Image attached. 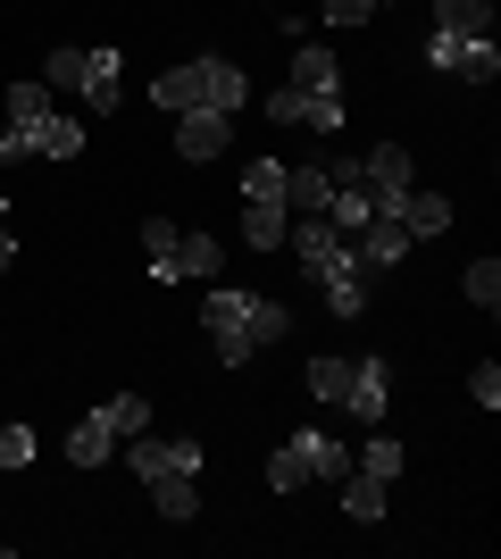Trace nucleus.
I'll list each match as a JSON object with an SVG mask.
<instances>
[{"label": "nucleus", "instance_id": "nucleus-1", "mask_svg": "<svg viewBox=\"0 0 501 559\" xmlns=\"http://www.w3.org/2000/svg\"><path fill=\"white\" fill-rule=\"evenodd\" d=\"M151 100H159L167 117L176 109H226L235 117L242 100H251V75H242L235 59H192V68H167L159 84H151Z\"/></svg>", "mask_w": 501, "mask_h": 559}, {"label": "nucleus", "instance_id": "nucleus-2", "mask_svg": "<svg viewBox=\"0 0 501 559\" xmlns=\"http://www.w3.org/2000/svg\"><path fill=\"white\" fill-rule=\"evenodd\" d=\"M351 476V443H334V435H293L276 460H267V485L276 492H301V485H343Z\"/></svg>", "mask_w": 501, "mask_h": 559}, {"label": "nucleus", "instance_id": "nucleus-3", "mask_svg": "<svg viewBox=\"0 0 501 559\" xmlns=\"http://www.w3.org/2000/svg\"><path fill=\"white\" fill-rule=\"evenodd\" d=\"M201 326L217 343V368H251V293L242 284H210V301H201Z\"/></svg>", "mask_w": 501, "mask_h": 559}, {"label": "nucleus", "instance_id": "nucleus-4", "mask_svg": "<svg viewBox=\"0 0 501 559\" xmlns=\"http://www.w3.org/2000/svg\"><path fill=\"white\" fill-rule=\"evenodd\" d=\"M126 467H134V476H143V485H167V476H201V443H184V435H176V443H151V435H126Z\"/></svg>", "mask_w": 501, "mask_h": 559}, {"label": "nucleus", "instance_id": "nucleus-5", "mask_svg": "<svg viewBox=\"0 0 501 559\" xmlns=\"http://www.w3.org/2000/svg\"><path fill=\"white\" fill-rule=\"evenodd\" d=\"M359 185L377 192V210H402L409 192H418V176H409V151H402V142H377V151L359 159Z\"/></svg>", "mask_w": 501, "mask_h": 559}, {"label": "nucleus", "instance_id": "nucleus-6", "mask_svg": "<svg viewBox=\"0 0 501 559\" xmlns=\"http://www.w3.org/2000/svg\"><path fill=\"white\" fill-rule=\"evenodd\" d=\"M427 68L460 75V84H493V75H501V50H493V34H485V43H443V34H434V43H427Z\"/></svg>", "mask_w": 501, "mask_h": 559}, {"label": "nucleus", "instance_id": "nucleus-7", "mask_svg": "<svg viewBox=\"0 0 501 559\" xmlns=\"http://www.w3.org/2000/svg\"><path fill=\"white\" fill-rule=\"evenodd\" d=\"M351 251L368 259V276H377V267H402V259H409V226H402V210H377L368 226L351 234Z\"/></svg>", "mask_w": 501, "mask_h": 559}, {"label": "nucleus", "instance_id": "nucleus-8", "mask_svg": "<svg viewBox=\"0 0 501 559\" xmlns=\"http://www.w3.org/2000/svg\"><path fill=\"white\" fill-rule=\"evenodd\" d=\"M285 242H293V259H301L310 276H326L334 259H343V242H351V234L334 226V217H293V226H285Z\"/></svg>", "mask_w": 501, "mask_h": 559}, {"label": "nucleus", "instance_id": "nucleus-9", "mask_svg": "<svg viewBox=\"0 0 501 559\" xmlns=\"http://www.w3.org/2000/svg\"><path fill=\"white\" fill-rule=\"evenodd\" d=\"M318 293H326V309H334V318H359V309H368V259H359L351 242H343V259H334L326 276H318Z\"/></svg>", "mask_w": 501, "mask_h": 559}, {"label": "nucleus", "instance_id": "nucleus-10", "mask_svg": "<svg viewBox=\"0 0 501 559\" xmlns=\"http://www.w3.org/2000/svg\"><path fill=\"white\" fill-rule=\"evenodd\" d=\"M359 426H384V409H393V368L384 359H351V401H343Z\"/></svg>", "mask_w": 501, "mask_h": 559}, {"label": "nucleus", "instance_id": "nucleus-11", "mask_svg": "<svg viewBox=\"0 0 501 559\" xmlns=\"http://www.w3.org/2000/svg\"><path fill=\"white\" fill-rule=\"evenodd\" d=\"M118 68H126L118 50H84V68H75V93H84V109H93V117H109V109L126 100Z\"/></svg>", "mask_w": 501, "mask_h": 559}, {"label": "nucleus", "instance_id": "nucleus-12", "mask_svg": "<svg viewBox=\"0 0 501 559\" xmlns=\"http://www.w3.org/2000/svg\"><path fill=\"white\" fill-rule=\"evenodd\" d=\"M226 134H235L226 109H176V151H184V159H217Z\"/></svg>", "mask_w": 501, "mask_h": 559}, {"label": "nucleus", "instance_id": "nucleus-13", "mask_svg": "<svg viewBox=\"0 0 501 559\" xmlns=\"http://www.w3.org/2000/svg\"><path fill=\"white\" fill-rule=\"evenodd\" d=\"M434 34L443 43H485L493 34V0H434Z\"/></svg>", "mask_w": 501, "mask_h": 559}, {"label": "nucleus", "instance_id": "nucleus-14", "mask_svg": "<svg viewBox=\"0 0 501 559\" xmlns=\"http://www.w3.org/2000/svg\"><path fill=\"white\" fill-rule=\"evenodd\" d=\"M17 134H25V159H75V151H84V126L59 117V109H50L43 126H17Z\"/></svg>", "mask_w": 501, "mask_h": 559}, {"label": "nucleus", "instance_id": "nucleus-15", "mask_svg": "<svg viewBox=\"0 0 501 559\" xmlns=\"http://www.w3.org/2000/svg\"><path fill=\"white\" fill-rule=\"evenodd\" d=\"M109 451H118V426L100 418V409H84V418L68 426V460H75V467H100Z\"/></svg>", "mask_w": 501, "mask_h": 559}, {"label": "nucleus", "instance_id": "nucleus-16", "mask_svg": "<svg viewBox=\"0 0 501 559\" xmlns=\"http://www.w3.org/2000/svg\"><path fill=\"white\" fill-rule=\"evenodd\" d=\"M285 226H293L285 201H251V210H242V242H251V251H285Z\"/></svg>", "mask_w": 501, "mask_h": 559}, {"label": "nucleus", "instance_id": "nucleus-17", "mask_svg": "<svg viewBox=\"0 0 501 559\" xmlns=\"http://www.w3.org/2000/svg\"><path fill=\"white\" fill-rule=\"evenodd\" d=\"M334 75H343V68H334V50H326V43H301V50H293V75H285V84H301V93H343Z\"/></svg>", "mask_w": 501, "mask_h": 559}, {"label": "nucleus", "instance_id": "nucleus-18", "mask_svg": "<svg viewBox=\"0 0 501 559\" xmlns=\"http://www.w3.org/2000/svg\"><path fill=\"white\" fill-rule=\"evenodd\" d=\"M402 226H409V242L452 234V201H443V192H409V201H402Z\"/></svg>", "mask_w": 501, "mask_h": 559}, {"label": "nucleus", "instance_id": "nucleus-19", "mask_svg": "<svg viewBox=\"0 0 501 559\" xmlns=\"http://www.w3.org/2000/svg\"><path fill=\"white\" fill-rule=\"evenodd\" d=\"M384 501H393V485H377V476H343V518H359V526H377L384 518Z\"/></svg>", "mask_w": 501, "mask_h": 559}, {"label": "nucleus", "instance_id": "nucleus-20", "mask_svg": "<svg viewBox=\"0 0 501 559\" xmlns=\"http://www.w3.org/2000/svg\"><path fill=\"white\" fill-rule=\"evenodd\" d=\"M176 276H217V234H201V226L176 234Z\"/></svg>", "mask_w": 501, "mask_h": 559}, {"label": "nucleus", "instance_id": "nucleus-21", "mask_svg": "<svg viewBox=\"0 0 501 559\" xmlns=\"http://www.w3.org/2000/svg\"><path fill=\"white\" fill-rule=\"evenodd\" d=\"M50 117V84L43 75H17V84H9V126H43Z\"/></svg>", "mask_w": 501, "mask_h": 559}, {"label": "nucleus", "instance_id": "nucleus-22", "mask_svg": "<svg viewBox=\"0 0 501 559\" xmlns=\"http://www.w3.org/2000/svg\"><path fill=\"white\" fill-rule=\"evenodd\" d=\"M151 501H159V518H167V526L201 518V485H192V476H167V485H151Z\"/></svg>", "mask_w": 501, "mask_h": 559}, {"label": "nucleus", "instance_id": "nucleus-23", "mask_svg": "<svg viewBox=\"0 0 501 559\" xmlns=\"http://www.w3.org/2000/svg\"><path fill=\"white\" fill-rule=\"evenodd\" d=\"M310 393L326 401V409H343V401H351V359H334V350L310 359Z\"/></svg>", "mask_w": 501, "mask_h": 559}, {"label": "nucleus", "instance_id": "nucleus-24", "mask_svg": "<svg viewBox=\"0 0 501 559\" xmlns=\"http://www.w3.org/2000/svg\"><path fill=\"white\" fill-rule=\"evenodd\" d=\"M176 234H184L176 217H151V226H143V251H151V276H159V284H176Z\"/></svg>", "mask_w": 501, "mask_h": 559}, {"label": "nucleus", "instance_id": "nucleus-25", "mask_svg": "<svg viewBox=\"0 0 501 559\" xmlns=\"http://www.w3.org/2000/svg\"><path fill=\"white\" fill-rule=\"evenodd\" d=\"M359 476H377V485H393V476H402V443H393V435H368V451H359Z\"/></svg>", "mask_w": 501, "mask_h": 559}, {"label": "nucleus", "instance_id": "nucleus-26", "mask_svg": "<svg viewBox=\"0 0 501 559\" xmlns=\"http://www.w3.org/2000/svg\"><path fill=\"white\" fill-rule=\"evenodd\" d=\"M100 418L118 426V443H126V435H151V401L143 393H118V401H100Z\"/></svg>", "mask_w": 501, "mask_h": 559}, {"label": "nucleus", "instance_id": "nucleus-27", "mask_svg": "<svg viewBox=\"0 0 501 559\" xmlns=\"http://www.w3.org/2000/svg\"><path fill=\"white\" fill-rule=\"evenodd\" d=\"M460 293L477 309H501V259H468V276H460Z\"/></svg>", "mask_w": 501, "mask_h": 559}, {"label": "nucleus", "instance_id": "nucleus-28", "mask_svg": "<svg viewBox=\"0 0 501 559\" xmlns=\"http://www.w3.org/2000/svg\"><path fill=\"white\" fill-rule=\"evenodd\" d=\"M242 201H285V159H251L242 167Z\"/></svg>", "mask_w": 501, "mask_h": 559}, {"label": "nucleus", "instance_id": "nucleus-29", "mask_svg": "<svg viewBox=\"0 0 501 559\" xmlns=\"http://www.w3.org/2000/svg\"><path fill=\"white\" fill-rule=\"evenodd\" d=\"M260 109H267V126H310V93H301V84H276Z\"/></svg>", "mask_w": 501, "mask_h": 559}, {"label": "nucleus", "instance_id": "nucleus-30", "mask_svg": "<svg viewBox=\"0 0 501 559\" xmlns=\"http://www.w3.org/2000/svg\"><path fill=\"white\" fill-rule=\"evenodd\" d=\"M75 68H84V50H50V59H43V84H50V93H75Z\"/></svg>", "mask_w": 501, "mask_h": 559}, {"label": "nucleus", "instance_id": "nucleus-31", "mask_svg": "<svg viewBox=\"0 0 501 559\" xmlns=\"http://www.w3.org/2000/svg\"><path fill=\"white\" fill-rule=\"evenodd\" d=\"M34 460V426H0V467H25Z\"/></svg>", "mask_w": 501, "mask_h": 559}, {"label": "nucleus", "instance_id": "nucleus-32", "mask_svg": "<svg viewBox=\"0 0 501 559\" xmlns=\"http://www.w3.org/2000/svg\"><path fill=\"white\" fill-rule=\"evenodd\" d=\"M468 401H485V409H501V368H493V359H485V368L468 376Z\"/></svg>", "mask_w": 501, "mask_h": 559}, {"label": "nucleus", "instance_id": "nucleus-33", "mask_svg": "<svg viewBox=\"0 0 501 559\" xmlns=\"http://www.w3.org/2000/svg\"><path fill=\"white\" fill-rule=\"evenodd\" d=\"M377 17V0H326V25H368Z\"/></svg>", "mask_w": 501, "mask_h": 559}, {"label": "nucleus", "instance_id": "nucleus-34", "mask_svg": "<svg viewBox=\"0 0 501 559\" xmlns=\"http://www.w3.org/2000/svg\"><path fill=\"white\" fill-rule=\"evenodd\" d=\"M0 267H17V234H9V217H0Z\"/></svg>", "mask_w": 501, "mask_h": 559}, {"label": "nucleus", "instance_id": "nucleus-35", "mask_svg": "<svg viewBox=\"0 0 501 559\" xmlns=\"http://www.w3.org/2000/svg\"><path fill=\"white\" fill-rule=\"evenodd\" d=\"M0 217H9V192H0Z\"/></svg>", "mask_w": 501, "mask_h": 559}, {"label": "nucleus", "instance_id": "nucleus-36", "mask_svg": "<svg viewBox=\"0 0 501 559\" xmlns=\"http://www.w3.org/2000/svg\"><path fill=\"white\" fill-rule=\"evenodd\" d=\"M377 9H384V0H377Z\"/></svg>", "mask_w": 501, "mask_h": 559}]
</instances>
